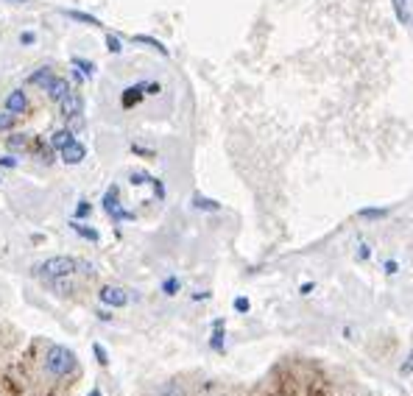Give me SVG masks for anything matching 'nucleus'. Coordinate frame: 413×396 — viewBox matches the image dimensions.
<instances>
[{
	"mask_svg": "<svg viewBox=\"0 0 413 396\" xmlns=\"http://www.w3.org/2000/svg\"><path fill=\"white\" fill-rule=\"evenodd\" d=\"M148 84H137V86H129L126 90V95H123V106H132V104H137L140 98H143V90H145Z\"/></svg>",
	"mask_w": 413,
	"mask_h": 396,
	"instance_id": "13",
	"label": "nucleus"
},
{
	"mask_svg": "<svg viewBox=\"0 0 413 396\" xmlns=\"http://www.w3.org/2000/svg\"><path fill=\"white\" fill-rule=\"evenodd\" d=\"M90 209H93V207H90L87 201H78V209H75V218H87V215H90Z\"/></svg>",
	"mask_w": 413,
	"mask_h": 396,
	"instance_id": "25",
	"label": "nucleus"
},
{
	"mask_svg": "<svg viewBox=\"0 0 413 396\" xmlns=\"http://www.w3.org/2000/svg\"><path fill=\"white\" fill-rule=\"evenodd\" d=\"M106 48H109V54H120V51H123V48H120V39L112 36V34L106 36Z\"/></svg>",
	"mask_w": 413,
	"mask_h": 396,
	"instance_id": "23",
	"label": "nucleus"
},
{
	"mask_svg": "<svg viewBox=\"0 0 413 396\" xmlns=\"http://www.w3.org/2000/svg\"><path fill=\"white\" fill-rule=\"evenodd\" d=\"M6 145H9L12 151H20V148H25V135H12V137L6 140Z\"/></svg>",
	"mask_w": 413,
	"mask_h": 396,
	"instance_id": "19",
	"label": "nucleus"
},
{
	"mask_svg": "<svg viewBox=\"0 0 413 396\" xmlns=\"http://www.w3.org/2000/svg\"><path fill=\"white\" fill-rule=\"evenodd\" d=\"M34 39H36V36H34L31 31H25V34L20 36V42H23V45H34Z\"/></svg>",
	"mask_w": 413,
	"mask_h": 396,
	"instance_id": "28",
	"label": "nucleus"
},
{
	"mask_svg": "<svg viewBox=\"0 0 413 396\" xmlns=\"http://www.w3.org/2000/svg\"><path fill=\"white\" fill-rule=\"evenodd\" d=\"M54 75H56V73H54L51 67H39L36 73H31V78H28V81H31L34 86H39V90H45V86H48V81H51Z\"/></svg>",
	"mask_w": 413,
	"mask_h": 396,
	"instance_id": "9",
	"label": "nucleus"
},
{
	"mask_svg": "<svg viewBox=\"0 0 413 396\" xmlns=\"http://www.w3.org/2000/svg\"><path fill=\"white\" fill-rule=\"evenodd\" d=\"M383 268H386V274H397V262H391V259H388Z\"/></svg>",
	"mask_w": 413,
	"mask_h": 396,
	"instance_id": "29",
	"label": "nucleus"
},
{
	"mask_svg": "<svg viewBox=\"0 0 413 396\" xmlns=\"http://www.w3.org/2000/svg\"><path fill=\"white\" fill-rule=\"evenodd\" d=\"M98 299H101L106 307H126V304H129V293L123 290V288H117V285H104V288L98 290Z\"/></svg>",
	"mask_w": 413,
	"mask_h": 396,
	"instance_id": "3",
	"label": "nucleus"
},
{
	"mask_svg": "<svg viewBox=\"0 0 413 396\" xmlns=\"http://www.w3.org/2000/svg\"><path fill=\"white\" fill-rule=\"evenodd\" d=\"M0 165H6V167H17V159H12V156H6V159H0Z\"/></svg>",
	"mask_w": 413,
	"mask_h": 396,
	"instance_id": "30",
	"label": "nucleus"
},
{
	"mask_svg": "<svg viewBox=\"0 0 413 396\" xmlns=\"http://www.w3.org/2000/svg\"><path fill=\"white\" fill-rule=\"evenodd\" d=\"M73 65H75V67H81V73H84V75H93V73H95V65H93V62H84V59H73Z\"/></svg>",
	"mask_w": 413,
	"mask_h": 396,
	"instance_id": "20",
	"label": "nucleus"
},
{
	"mask_svg": "<svg viewBox=\"0 0 413 396\" xmlns=\"http://www.w3.org/2000/svg\"><path fill=\"white\" fill-rule=\"evenodd\" d=\"M43 93H48V98L51 101H56V104H62L73 90H70V84H67V78H62V75H54L51 81H48V86Z\"/></svg>",
	"mask_w": 413,
	"mask_h": 396,
	"instance_id": "4",
	"label": "nucleus"
},
{
	"mask_svg": "<svg viewBox=\"0 0 413 396\" xmlns=\"http://www.w3.org/2000/svg\"><path fill=\"white\" fill-rule=\"evenodd\" d=\"M357 215H360V218H368V221H377V218H386V215H388V209H386V207H383V209H377V207H363Z\"/></svg>",
	"mask_w": 413,
	"mask_h": 396,
	"instance_id": "16",
	"label": "nucleus"
},
{
	"mask_svg": "<svg viewBox=\"0 0 413 396\" xmlns=\"http://www.w3.org/2000/svg\"><path fill=\"white\" fill-rule=\"evenodd\" d=\"M78 268H84V262H78L75 257H51V259L36 266V277L45 279V282H56V279L73 277Z\"/></svg>",
	"mask_w": 413,
	"mask_h": 396,
	"instance_id": "1",
	"label": "nucleus"
},
{
	"mask_svg": "<svg viewBox=\"0 0 413 396\" xmlns=\"http://www.w3.org/2000/svg\"><path fill=\"white\" fill-rule=\"evenodd\" d=\"M70 226H73V232H78L81 237H87V240H93V243L98 240V232H95V229H90V226H84V224H78V221H73Z\"/></svg>",
	"mask_w": 413,
	"mask_h": 396,
	"instance_id": "17",
	"label": "nucleus"
},
{
	"mask_svg": "<svg viewBox=\"0 0 413 396\" xmlns=\"http://www.w3.org/2000/svg\"><path fill=\"white\" fill-rule=\"evenodd\" d=\"M90 396H101V391H98V388H93V391H90Z\"/></svg>",
	"mask_w": 413,
	"mask_h": 396,
	"instance_id": "32",
	"label": "nucleus"
},
{
	"mask_svg": "<svg viewBox=\"0 0 413 396\" xmlns=\"http://www.w3.org/2000/svg\"><path fill=\"white\" fill-rule=\"evenodd\" d=\"M235 310H237V313H249V310H252L249 299H246V296H237V299H235Z\"/></svg>",
	"mask_w": 413,
	"mask_h": 396,
	"instance_id": "21",
	"label": "nucleus"
},
{
	"mask_svg": "<svg viewBox=\"0 0 413 396\" xmlns=\"http://www.w3.org/2000/svg\"><path fill=\"white\" fill-rule=\"evenodd\" d=\"M64 14L70 17V20H75V23H84V25H93V28H101L104 23L98 20V17H93V14H84V12H73V9H64Z\"/></svg>",
	"mask_w": 413,
	"mask_h": 396,
	"instance_id": "10",
	"label": "nucleus"
},
{
	"mask_svg": "<svg viewBox=\"0 0 413 396\" xmlns=\"http://www.w3.org/2000/svg\"><path fill=\"white\" fill-rule=\"evenodd\" d=\"M62 117L64 120H75V117H81V109H84V101H81V95L78 93H70L62 104Z\"/></svg>",
	"mask_w": 413,
	"mask_h": 396,
	"instance_id": "7",
	"label": "nucleus"
},
{
	"mask_svg": "<svg viewBox=\"0 0 413 396\" xmlns=\"http://www.w3.org/2000/svg\"><path fill=\"white\" fill-rule=\"evenodd\" d=\"M399 371H402V374H405V377H408V374H410V371H413V351H410V355H408V360H405V363H402V369H399Z\"/></svg>",
	"mask_w": 413,
	"mask_h": 396,
	"instance_id": "26",
	"label": "nucleus"
},
{
	"mask_svg": "<svg viewBox=\"0 0 413 396\" xmlns=\"http://www.w3.org/2000/svg\"><path fill=\"white\" fill-rule=\"evenodd\" d=\"M162 290L168 293V296H174L176 290H179V279L176 277H171V279H165V285H162Z\"/></svg>",
	"mask_w": 413,
	"mask_h": 396,
	"instance_id": "22",
	"label": "nucleus"
},
{
	"mask_svg": "<svg viewBox=\"0 0 413 396\" xmlns=\"http://www.w3.org/2000/svg\"><path fill=\"white\" fill-rule=\"evenodd\" d=\"M45 369H48V374L62 380V377H70L78 369V360L67 346H51L48 355H45Z\"/></svg>",
	"mask_w": 413,
	"mask_h": 396,
	"instance_id": "2",
	"label": "nucleus"
},
{
	"mask_svg": "<svg viewBox=\"0 0 413 396\" xmlns=\"http://www.w3.org/2000/svg\"><path fill=\"white\" fill-rule=\"evenodd\" d=\"M104 209L112 215V221H126V218H132V212L120 209V204H117V187L106 190V196H104Z\"/></svg>",
	"mask_w": 413,
	"mask_h": 396,
	"instance_id": "6",
	"label": "nucleus"
},
{
	"mask_svg": "<svg viewBox=\"0 0 413 396\" xmlns=\"http://www.w3.org/2000/svg\"><path fill=\"white\" fill-rule=\"evenodd\" d=\"M62 162L64 165H78V162H84V156H87V148H84V143H78V140H70L62 151Z\"/></svg>",
	"mask_w": 413,
	"mask_h": 396,
	"instance_id": "5",
	"label": "nucleus"
},
{
	"mask_svg": "<svg viewBox=\"0 0 413 396\" xmlns=\"http://www.w3.org/2000/svg\"><path fill=\"white\" fill-rule=\"evenodd\" d=\"M14 120H17V115H12L9 109H6V112H0V131H9V128L14 126Z\"/></svg>",
	"mask_w": 413,
	"mask_h": 396,
	"instance_id": "18",
	"label": "nucleus"
},
{
	"mask_svg": "<svg viewBox=\"0 0 413 396\" xmlns=\"http://www.w3.org/2000/svg\"><path fill=\"white\" fill-rule=\"evenodd\" d=\"M93 351H95V358H98V363H101V366H106V363H109V358H106V349H104L101 343H95V346H93Z\"/></svg>",
	"mask_w": 413,
	"mask_h": 396,
	"instance_id": "24",
	"label": "nucleus"
},
{
	"mask_svg": "<svg viewBox=\"0 0 413 396\" xmlns=\"http://www.w3.org/2000/svg\"><path fill=\"white\" fill-rule=\"evenodd\" d=\"M14 3H25V0H14Z\"/></svg>",
	"mask_w": 413,
	"mask_h": 396,
	"instance_id": "33",
	"label": "nucleus"
},
{
	"mask_svg": "<svg viewBox=\"0 0 413 396\" xmlns=\"http://www.w3.org/2000/svg\"><path fill=\"white\" fill-rule=\"evenodd\" d=\"M313 288H316V285H313V282H307V285H302V288H299V293H310Z\"/></svg>",
	"mask_w": 413,
	"mask_h": 396,
	"instance_id": "31",
	"label": "nucleus"
},
{
	"mask_svg": "<svg viewBox=\"0 0 413 396\" xmlns=\"http://www.w3.org/2000/svg\"><path fill=\"white\" fill-rule=\"evenodd\" d=\"M215 332H213V340H210V346L215 349V351H224V318H215Z\"/></svg>",
	"mask_w": 413,
	"mask_h": 396,
	"instance_id": "14",
	"label": "nucleus"
},
{
	"mask_svg": "<svg viewBox=\"0 0 413 396\" xmlns=\"http://www.w3.org/2000/svg\"><path fill=\"white\" fill-rule=\"evenodd\" d=\"M25 106H28V98H25V93L23 90H12L9 95H6V109L12 112V115H23L25 112Z\"/></svg>",
	"mask_w": 413,
	"mask_h": 396,
	"instance_id": "8",
	"label": "nucleus"
},
{
	"mask_svg": "<svg viewBox=\"0 0 413 396\" xmlns=\"http://www.w3.org/2000/svg\"><path fill=\"white\" fill-rule=\"evenodd\" d=\"M193 207H196V209H206V212H218V209H221L218 201L204 198V196H196V198H193Z\"/></svg>",
	"mask_w": 413,
	"mask_h": 396,
	"instance_id": "15",
	"label": "nucleus"
},
{
	"mask_svg": "<svg viewBox=\"0 0 413 396\" xmlns=\"http://www.w3.org/2000/svg\"><path fill=\"white\" fill-rule=\"evenodd\" d=\"M368 257H371V248H368L366 243H360V246H357V259H368Z\"/></svg>",
	"mask_w": 413,
	"mask_h": 396,
	"instance_id": "27",
	"label": "nucleus"
},
{
	"mask_svg": "<svg viewBox=\"0 0 413 396\" xmlns=\"http://www.w3.org/2000/svg\"><path fill=\"white\" fill-rule=\"evenodd\" d=\"M134 42H140V45H151V48H154V51H156L159 56H168V48H165V45H162V42H159V39H154V36H145V34H137V36H134Z\"/></svg>",
	"mask_w": 413,
	"mask_h": 396,
	"instance_id": "12",
	"label": "nucleus"
},
{
	"mask_svg": "<svg viewBox=\"0 0 413 396\" xmlns=\"http://www.w3.org/2000/svg\"><path fill=\"white\" fill-rule=\"evenodd\" d=\"M70 140H75V137H73V131H70V128H59V131H56V135L51 137V148H56V151H62V148H64V145H67Z\"/></svg>",
	"mask_w": 413,
	"mask_h": 396,
	"instance_id": "11",
	"label": "nucleus"
}]
</instances>
